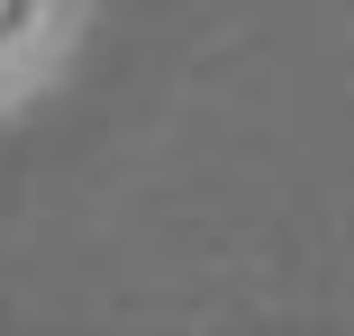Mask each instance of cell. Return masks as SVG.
<instances>
[{"label":"cell","mask_w":354,"mask_h":336,"mask_svg":"<svg viewBox=\"0 0 354 336\" xmlns=\"http://www.w3.org/2000/svg\"><path fill=\"white\" fill-rule=\"evenodd\" d=\"M0 10H10V0H0Z\"/></svg>","instance_id":"6da1fadb"}]
</instances>
